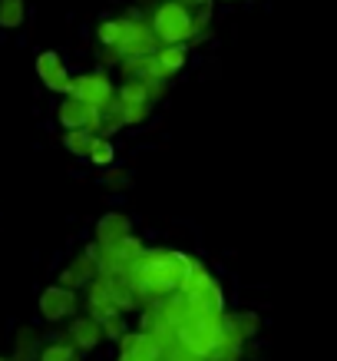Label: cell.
<instances>
[{"label": "cell", "instance_id": "1", "mask_svg": "<svg viewBox=\"0 0 337 361\" xmlns=\"http://www.w3.org/2000/svg\"><path fill=\"white\" fill-rule=\"evenodd\" d=\"M196 259H189L175 249H155V252H142L139 259L129 265V279L132 292L139 298V305H159L163 298H169L172 292H179L182 279L189 275Z\"/></svg>", "mask_w": 337, "mask_h": 361}, {"label": "cell", "instance_id": "2", "mask_svg": "<svg viewBox=\"0 0 337 361\" xmlns=\"http://www.w3.org/2000/svg\"><path fill=\"white\" fill-rule=\"evenodd\" d=\"M153 33L159 47H169V44H189L192 37L202 33L205 27V13L202 17H192V7H185L182 0H163L159 7L153 11Z\"/></svg>", "mask_w": 337, "mask_h": 361}, {"label": "cell", "instance_id": "3", "mask_svg": "<svg viewBox=\"0 0 337 361\" xmlns=\"http://www.w3.org/2000/svg\"><path fill=\"white\" fill-rule=\"evenodd\" d=\"M120 60L126 56H142V54H155L159 50V40L153 33V23L139 20V17H122L120 20V40L113 47Z\"/></svg>", "mask_w": 337, "mask_h": 361}, {"label": "cell", "instance_id": "4", "mask_svg": "<svg viewBox=\"0 0 337 361\" xmlns=\"http://www.w3.org/2000/svg\"><path fill=\"white\" fill-rule=\"evenodd\" d=\"M66 97H77L89 106H96V110H106L109 103L116 99V87H113V80L99 70V73H80V77H70V90H66Z\"/></svg>", "mask_w": 337, "mask_h": 361}, {"label": "cell", "instance_id": "5", "mask_svg": "<svg viewBox=\"0 0 337 361\" xmlns=\"http://www.w3.org/2000/svg\"><path fill=\"white\" fill-rule=\"evenodd\" d=\"M40 318L44 322H63V318H73L80 312V295L73 288H66V285H50L40 292Z\"/></svg>", "mask_w": 337, "mask_h": 361}, {"label": "cell", "instance_id": "6", "mask_svg": "<svg viewBox=\"0 0 337 361\" xmlns=\"http://www.w3.org/2000/svg\"><path fill=\"white\" fill-rule=\"evenodd\" d=\"M120 361H163L159 341L149 331H122L120 335Z\"/></svg>", "mask_w": 337, "mask_h": 361}, {"label": "cell", "instance_id": "7", "mask_svg": "<svg viewBox=\"0 0 337 361\" xmlns=\"http://www.w3.org/2000/svg\"><path fill=\"white\" fill-rule=\"evenodd\" d=\"M96 252H99V245H96V242H89L87 252H83V255H77V259H73V262L60 272V285H66V288H73V292H77V288H83V285L93 282V275H99Z\"/></svg>", "mask_w": 337, "mask_h": 361}, {"label": "cell", "instance_id": "8", "mask_svg": "<svg viewBox=\"0 0 337 361\" xmlns=\"http://www.w3.org/2000/svg\"><path fill=\"white\" fill-rule=\"evenodd\" d=\"M87 315H93L96 322H106L113 315H122L116 308V298H113V285H109V275H96L89 282L87 292Z\"/></svg>", "mask_w": 337, "mask_h": 361}, {"label": "cell", "instance_id": "9", "mask_svg": "<svg viewBox=\"0 0 337 361\" xmlns=\"http://www.w3.org/2000/svg\"><path fill=\"white\" fill-rule=\"evenodd\" d=\"M37 77H40V83L46 90L66 97V90H70V70H66L63 56L56 54V50H44V54L37 56Z\"/></svg>", "mask_w": 337, "mask_h": 361}, {"label": "cell", "instance_id": "10", "mask_svg": "<svg viewBox=\"0 0 337 361\" xmlns=\"http://www.w3.org/2000/svg\"><path fill=\"white\" fill-rule=\"evenodd\" d=\"M129 235V216L126 212H106L96 222V245L99 249H116L122 239Z\"/></svg>", "mask_w": 337, "mask_h": 361}, {"label": "cell", "instance_id": "11", "mask_svg": "<svg viewBox=\"0 0 337 361\" xmlns=\"http://www.w3.org/2000/svg\"><path fill=\"white\" fill-rule=\"evenodd\" d=\"M103 338H106V335H103V322H96L93 315L73 318V325H70V335H66V341H70V345H73L77 351H93Z\"/></svg>", "mask_w": 337, "mask_h": 361}, {"label": "cell", "instance_id": "12", "mask_svg": "<svg viewBox=\"0 0 337 361\" xmlns=\"http://www.w3.org/2000/svg\"><path fill=\"white\" fill-rule=\"evenodd\" d=\"M189 63V47L185 44H169L155 50V77L159 80H172L179 70H185Z\"/></svg>", "mask_w": 337, "mask_h": 361}, {"label": "cell", "instance_id": "13", "mask_svg": "<svg viewBox=\"0 0 337 361\" xmlns=\"http://www.w3.org/2000/svg\"><path fill=\"white\" fill-rule=\"evenodd\" d=\"M40 348H44V341H40L37 329L20 325L17 335H13V358L11 361H37L40 358Z\"/></svg>", "mask_w": 337, "mask_h": 361}, {"label": "cell", "instance_id": "14", "mask_svg": "<svg viewBox=\"0 0 337 361\" xmlns=\"http://www.w3.org/2000/svg\"><path fill=\"white\" fill-rule=\"evenodd\" d=\"M225 318H229V325L239 331L245 341H251L255 335H258V329H261V315H258V312H225Z\"/></svg>", "mask_w": 337, "mask_h": 361}, {"label": "cell", "instance_id": "15", "mask_svg": "<svg viewBox=\"0 0 337 361\" xmlns=\"http://www.w3.org/2000/svg\"><path fill=\"white\" fill-rule=\"evenodd\" d=\"M93 166H99V169H106V166H113V159H116V146H113V140L109 136H103V133H96L93 136V142H89V156H87Z\"/></svg>", "mask_w": 337, "mask_h": 361}, {"label": "cell", "instance_id": "16", "mask_svg": "<svg viewBox=\"0 0 337 361\" xmlns=\"http://www.w3.org/2000/svg\"><path fill=\"white\" fill-rule=\"evenodd\" d=\"M27 20V0H0V30H17Z\"/></svg>", "mask_w": 337, "mask_h": 361}, {"label": "cell", "instance_id": "17", "mask_svg": "<svg viewBox=\"0 0 337 361\" xmlns=\"http://www.w3.org/2000/svg\"><path fill=\"white\" fill-rule=\"evenodd\" d=\"M215 282L212 279V272H208L202 262H192V269H189V275L182 279V285H179V292L182 295H196V292H202V288H208V285Z\"/></svg>", "mask_w": 337, "mask_h": 361}, {"label": "cell", "instance_id": "18", "mask_svg": "<svg viewBox=\"0 0 337 361\" xmlns=\"http://www.w3.org/2000/svg\"><path fill=\"white\" fill-rule=\"evenodd\" d=\"M113 110L120 113L122 126H139V123L149 120V110H153V103H120V99H113Z\"/></svg>", "mask_w": 337, "mask_h": 361}, {"label": "cell", "instance_id": "19", "mask_svg": "<svg viewBox=\"0 0 337 361\" xmlns=\"http://www.w3.org/2000/svg\"><path fill=\"white\" fill-rule=\"evenodd\" d=\"M93 136H96V133H89V130H66V133H63L66 153H73V156H80V159H87Z\"/></svg>", "mask_w": 337, "mask_h": 361}, {"label": "cell", "instance_id": "20", "mask_svg": "<svg viewBox=\"0 0 337 361\" xmlns=\"http://www.w3.org/2000/svg\"><path fill=\"white\" fill-rule=\"evenodd\" d=\"M37 361H80V355L70 341H50V345L40 348V358Z\"/></svg>", "mask_w": 337, "mask_h": 361}, {"label": "cell", "instance_id": "21", "mask_svg": "<svg viewBox=\"0 0 337 361\" xmlns=\"http://www.w3.org/2000/svg\"><path fill=\"white\" fill-rule=\"evenodd\" d=\"M96 40H99V47H116V40H120V20H103L99 23Z\"/></svg>", "mask_w": 337, "mask_h": 361}, {"label": "cell", "instance_id": "22", "mask_svg": "<svg viewBox=\"0 0 337 361\" xmlns=\"http://www.w3.org/2000/svg\"><path fill=\"white\" fill-rule=\"evenodd\" d=\"M103 186H109V189L126 186V169H113V166H106V173H103Z\"/></svg>", "mask_w": 337, "mask_h": 361}, {"label": "cell", "instance_id": "23", "mask_svg": "<svg viewBox=\"0 0 337 361\" xmlns=\"http://www.w3.org/2000/svg\"><path fill=\"white\" fill-rule=\"evenodd\" d=\"M122 329H126V325H122V315H113V318H106V322H103V335H106V338L120 341Z\"/></svg>", "mask_w": 337, "mask_h": 361}, {"label": "cell", "instance_id": "24", "mask_svg": "<svg viewBox=\"0 0 337 361\" xmlns=\"http://www.w3.org/2000/svg\"><path fill=\"white\" fill-rule=\"evenodd\" d=\"M182 4H185V7H205L208 0H182Z\"/></svg>", "mask_w": 337, "mask_h": 361}, {"label": "cell", "instance_id": "25", "mask_svg": "<svg viewBox=\"0 0 337 361\" xmlns=\"http://www.w3.org/2000/svg\"><path fill=\"white\" fill-rule=\"evenodd\" d=\"M222 4H235V0H222Z\"/></svg>", "mask_w": 337, "mask_h": 361}]
</instances>
